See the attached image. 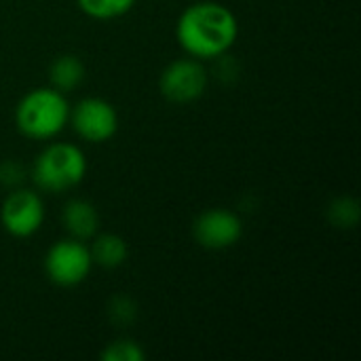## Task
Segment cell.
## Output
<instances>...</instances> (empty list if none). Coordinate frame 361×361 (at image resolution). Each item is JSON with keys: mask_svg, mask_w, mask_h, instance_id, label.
<instances>
[{"mask_svg": "<svg viewBox=\"0 0 361 361\" xmlns=\"http://www.w3.org/2000/svg\"><path fill=\"white\" fill-rule=\"evenodd\" d=\"M237 34L239 23L233 11L212 0L188 6L176 23V38L180 47L199 61L226 55L235 44Z\"/></svg>", "mask_w": 361, "mask_h": 361, "instance_id": "6da1fadb", "label": "cell"}, {"mask_svg": "<svg viewBox=\"0 0 361 361\" xmlns=\"http://www.w3.org/2000/svg\"><path fill=\"white\" fill-rule=\"evenodd\" d=\"M70 121V104L66 93L53 87L27 91L15 108V125L30 140L47 142L63 131Z\"/></svg>", "mask_w": 361, "mask_h": 361, "instance_id": "7a4b0ae2", "label": "cell"}, {"mask_svg": "<svg viewBox=\"0 0 361 361\" xmlns=\"http://www.w3.org/2000/svg\"><path fill=\"white\" fill-rule=\"evenodd\" d=\"M87 173L85 152L66 142L49 144L32 165V180L44 192H66L82 182Z\"/></svg>", "mask_w": 361, "mask_h": 361, "instance_id": "3957f363", "label": "cell"}, {"mask_svg": "<svg viewBox=\"0 0 361 361\" xmlns=\"http://www.w3.org/2000/svg\"><path fill=\"white\" fill-rule=\"evenodd\" d=\"M93 267L91 250L85 241L78 239H61L53 243L44 256V273L47 277L61 288H74L82 283Z\"/></svg>", "mask_w": 361, "mask_h": 361, "instance_id": "277c9868", "label": "cell"}, {"mask_svg": "<svg viewBox=\"0 0 361 361\" xmlns=\"http://www.w3.org/2000/svg\"><path fill=\"white\" fill-rule=\"evenodd\" d=\"M207 80L209 74L205 66L195 57H186L171 61L163 70L159 78V89L163 97L171 104H190L205 93Z\"/></svg>", "mask_w": 361, "mask_h": 361, "instance_id": "5b68a950", "label": "cell"}, {"mask_svg": "<svg viewBox=\"0 0 361 361\" xmlns=\"http://www.w3.org/2000/svg\"><path fill=\"white\" fill-rule=\"evenodd\" d=\"M72 129L91 144L108 142L118 129V114L114 106L102 97H85L74 108H70Z\"/></svg>", "mask_w": 361, "mask_h": 361, "instance_id": "8992f818", "label": "cell"}, {"mask_svg": "<svg viewBox=\"0 0 361 361\" xmlns=\"http://www.w3.org/2000/svg\"><path fill=\"white\" fill-rule=\"evenodd\" d=\"M0 222L4 231L17 239H27L38 233L44 222V203L40 195L27 188L13 190L2 201Z\"/></svg>", "mask_w": 361, "mask_h": 361, "instance_id": "52a82bcc", "label": "cell"}, {"mask_svg": "<svg viewBox=\"0 0 361 361\" xmlns=\"http://www.w3.org/2000/svg\"><path fill=\"white\" fill-rule=\"evenodd\" d=\"M192 235L197 239V243L205 250H228L233 247L241 235H243V222L241 218L231 212V209H207L203 212L195 224H192Z\"/></svg>", "mask_w": 361, "mask_h": 361, "instance_id": "ba28073f", "label": "cell"}, {"mask_svg": "<svg viewBox=\"0 0 361 361\" xmlns=\"http://www.w3.org/2000/svg\"><path fill=\"white\" fill-rule=\"evenodd\" d=\"M61 222L66 233L72 239L78 241H89L97 235L99 228V214L93 207V203L85 201V199H72L66 203L63 214H61Z\"/></svg>", "mask_w": 361, "mask_h": 361, "instance_id": "9c48e42d", "label": "cell"}, {"mask_svg": "<svg viewBox=\"0 0 361 361\" xmlns=\"http://www.w3.org/2000/svg\"><path fill=\"white\" fill-rule=\"evenodd\" d=\"M49 80L51 87L61 93L74 91L85 80V63L76 55H59L51 61Z\"/></svg>", "mask_w": 361, "mask_h": 361, "instance_id": "30bf717a", "label": "cell"}, {"mask_svg": "<svg viewBox=\"0 0 361 361\" xmlns=\"http://www.w3.org/2000/svg\"><path fill=\"white\" fill-rule=\"evenodd\" d=\"M89 250H91L93 264H99L104 269H118L121 264H125L129 256L127 241L114 233H104L99 237H93Z\"/></svg>", "mask_w": 361, "mask_h": 361, "instance_id": "8fae6325", "label": "cell"}, {"mask_svg": "<svg viewBox=\"0 0 361 361\" xmlns=\"http://www.w3.org/2000/svg\"><path fill=\"white\" fill-rule=\"evenodd\" d=\"M135 0H78L85 15L93 19H114L133 8Z\"/></svg>", "mask_w": 361, "mask_h": 361, "instance_id": "7c38bea8", "label": "cell"}, {"mask_svg": "<svg viewBox=\"0 0 361 361\" xmlns=\"http://www.w3.org/2000/svg\"><path fill=\"white\" fill-rule=\"evenodd\" d=\"M328 218L336 228H353L360 220V205L351 197H341L332 201L328 209Z\"/></svg>", "mask_w": 361, "mask_h": 361, "instance_id": "4fadbf2b", "label": "cell"}, {"mask_svg": "<svg viewBox=\"0 0 361 361\" xmlns=\"http://www.w3.org/2000/svg\"><path fill=\"white\" fill-rule=\"evenodd\" d=\"M99 357L104 361H144L146 353L144 349L131 341V338H118L110 345L104 347V351L99 353Z\"/></svg>", "mask_w": 361, "mask_h": 361, "instance_id": "5bb4252c", "label": "cell"}, {"mask_svg": "<svg viewBox=\"0 0 361 361\" xmlns=\"http://www.w3.org/2000/svg\"><path fill=\"white\" fill-rule=\"evenodd\" d=\"M137 315V307L129 296H114L108 305V317L116 326H129Z\"/></svg>", "mask_w": 361, "mask_h": 361, "instance_id": "9a60e30c", "label": "cell"}, {"mask_svg": "<svg viewBox=\"0 0 361 361\" xmlns=\"http://www.w3.org/2000/svg\"><path fill=\"white\" fill-rule=\"evenodd\" d=\"M21 180H23V169L17 163L6 161V163L0 165V184L17 186V184H21Z\"/></svg>", "mask_w": 361, "mask_h": 361, "instance_id": "2e32d148", "label": "cell"}]
</instances>
